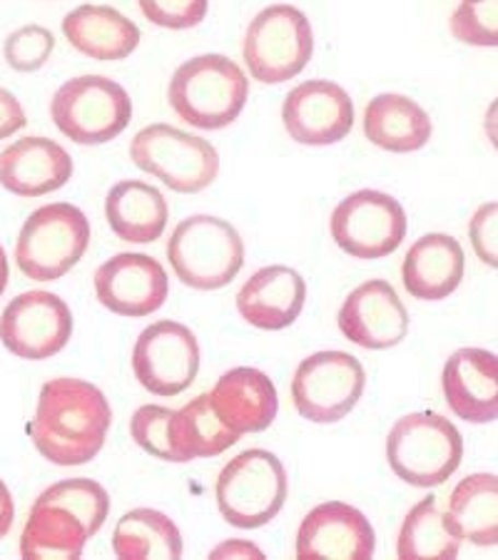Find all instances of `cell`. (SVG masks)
<instances>
[{
	"mask_svg": "<svg viewBox=\"0 0 498 560\" xmlns=\"http://www.w3.org/2000/svg\"><path fill=\"white\" fill-rule=\"evenodd\" d=\"M113 411L105 394L83 378H50L40 388L31 441L56 466H83L105 446Z\"/></svg>",
	"mask_w": 498,
	"mask_h": 560,
	"instance_id": "6da1fadb",
	"label": "cell"
},
{
	"mask_svg": "<svg viewBox=\"0 0 498 560\" xmlns=\"http://www.w3.org/2000/svg\"><path fill=\"white\" fill-rule=\"evenodd\" d=\"M250 80L238 62L207 52L183 62L170 80L167 101L177 117L197 130H222L242 115Z\"/></svg>",
	"mask_w": 498,
	"mask_h": 560,
	"instance_id": "7a4b0ae2",
	"label": "cell"
},
{
	"mask_svg": "<svg viewBox=\"0 0 498 560\" xmlns=\"http://www.w3.org/2000/svg\"><path fill=\"white\" fill-rule=\"evenodd\" d=\"M464 439L441 413L416 411L398 419L386 436V460L404 483L433 489L456 474Z\"/></svg>",
	"mask_w": 498,
	"mask_h": 560,
	"instance_id": "3957f363",
	"label": "cell"
},
{
	"mask_svg": "<svg viewBox=\"0 0 498 560\" xmlns=\"http://www.w3.org/2000/svg\"><path fill=\"white\" fill-rule=\"evenodd\" d=\"M172 272L185 287L215 292L228 287L244 267V242L228 220L193 214L167 240Z\"/></svg>",
	"mask_w": 498,
	"mask_h": 560,
	"instance_id": "277c9868",
	"label": "cell"
},
{
	"mask_svg": "<svg viewBox=\"0 0 498 560\" xmlns=\"http://www.w3.org/2000/svg\"><path fill=\"white\" fill-rule=\"evenodd\" d=\"M289 478L285 464L271 451L250 448L234 456L217 478V505L234 528L267 526L285 509Z\"/></svg>",
	"mask_w": 498,
	"mask_h": 560,
	"instance_id": "5b68a950",
	"label": "cell"
},
{
	"mask_svg": "<svg viewBox=\"0 0 498 560\" xmlns=\"http://www.w3.org/2000/svg\"><path fill=\"white\" fill-rule=\"evenodd\" d=\"M90 247V220L70 202H53L25 220L15 242V261L33 282L66 277Z\"/></svg>",
	"mask_w": 498,
	"mask_h": 560,
	"instance_id": "8992f818",
	"label": "cell"
},
{
	"mask_svg": "<svg viewBox=\"0 0 498 560\" xmlns=\"http://www.w3.org/2000/svg\"><path fill=\"white\" fill-rule=\"evenodd\" d=\"M130 160L179 195L202 192L220 175V155L210 140L165 122L148 125L135 135Z\"/></svg>",
	"mask_w": 498,
	"mask_h": 560,
	"instance_id": "52a82bcc",
	"label": "cell"
},
{
	"mask_svg": "<svg viewBox=\"0 0 498 560\" xmlns=\"http://www.w3.org/2000/svg\"><path fill=\"white\" fill-rule=\"evenodd\" d=\"M314 52L310 18L294 5H269L255 15L244 33L242 58L252 80L279 85L297 78Z\"/></svg>",
	"mask_w": 498,
	"mask_h": 560,
	"instance_id": "ba28073f",
	"label": "cell"
},
{
	"mask_svg": "<svg viewBox=\"0 0 498 560\" xmlns=\"http://www.w3.org/2000/svg\"><path fill=\"white\" fill-rule=\"evenodd\" d=\"M56 128L78 144H105L132 120V101L120 83L105 75H80L62 83L50 101Z\"/></svg>",
	"mask_w": 498,
	"mask_h": 560,
	"instance_id": "9c48e42d",
	"label": "cell"
},
{
	"mask_svg": "<svg viewBox=\"0 0 498 560\" xmlns=\"http://www.w3.org/2000/svg\"><path fill=\"white\" fill-rule=\"evenodd\" d=\"M367 386L364 366L347 351H316L297 366L292 401L312 423H337L359 404Z\"/></svg>",
	"mask_w": 498,
	"mask_h": 560,
	"instance_id": "30bf717a",
	"label": "cell"
},
{
	"mask_svg": "<svg viewBox=\"0 0 498 560\" xmlns=\"http://www.w3.org/2000/svg\"><path fill=\"white\" fill-rule=\"evenodd\" d=\"M406 212L392 195L359 189L334 207L329 232L341 252L355 259H384L402 247Z\"/></svg>",
	"mask_w": 498,
	"mask_h": 560,
	"instance_id": "8fae6325",
	"label": "cell"
},
{
	"mask_svg": "<svg viewBox=\"0 0 498 560\" xmlns=\"http://www.w3.org/2000/svg\"><path fill=\"white\" fill-rule=\"evenodd\" d=\"M132 372L144 392L165 399L183 394L199 372L195 331L170 319L150 324L135 341Z\"/></svg>",
	"mask_w": 498,
	"mask_h": 560,
	"instance_id": "7c38bea8",
	"label": "cell"
},
{
	"mask_svg": "<svg viewBox=\"0 0 498 560\" xmlns=\"http://www.w3.org/2000/svg\"><path fill=\"white\" fill-rule=\"evenodd\" d=\"M72 337V312L58 294L23 292L0 314V341L13 357L43 361L60 354Z\"/></svg>",
	"mask_w": 498,
	"mask_h": 560,
	"instance_id": "4fadbf2b",
	"label": "cell"
},
{
	"mask_svg": "<svg viewBox=\"0 0 498 560\" xmlns=\"http://www.w3.org/2000/svg\"><path fill=\"white\" fill-rule=\"evenodd\" d=\"M282 122L294 142L327 148L341 142L355 128V103L347 90L332 80H306L285 97Z\"/></svg>",
	"mask_w": 498,
	"mask_h": 560,
	"instance_id": "5bb4252c",
	"label": "cell"
},
{
	"mask_svg": "<svg viewBox=\"0 0 498 560\" xmlns=\"http://www.w3.org/2000/svg\"><path fill=\"white\" fill-rule=\"evenodd\" d=\"M95 294L97 302L113 314L140 319L165 304L170 279L155 257L123 252L97 267Z\"/></svg>",
	"mask_w": 498,
	"mask_h": 560,
	"instance_id": "9a60e30c",
	"label": "cell"
},
{
	"mask_svg": "<svg viewBox=\"0 0 498 560\" xmlns=\"http://www.w3.org/2000/svg\"><path fill=\"white\" fill-rule=\"evenodd\" d=\"M337 322L351 345L371 351L402 345L409 334V312L398 300L396 289L384 279L359 284L344 300Z\"/></svg>",
	"mask_w": 498,
	"mask_h": 560,
	"instance_id": "2e32d148",
	"label": "cell"
},
{
	"mask_svg": "<svg viewBox=\"0 0 498 560\" xmlns=\"http://www.w3.org/2000/svg\"><path fill=\"white\" fill-rule=\"evenodd\" d=\"M377 550V536L359 509L341 501L320 503L306 513L297 530V558H351L369 560Z\"/></svg>",
	"mask_w": 498,
	"mask_h": 560,
	"instance_id": "e0dca14e",
	"label": "cell"
},
{
	"mask_svg": "<svg viewBox=\"0 0 498 560\" xmlns=\"http://www.w3.org/2000/svg\"><path fill=\"white\" fill-rule=\"evenodd\" d=\"M449 409L466 423L498 419V357L494 351L466 347L449 357L441 374Z\"/></svg>",
	"mask_w": 498,
	"mask_h": 560,
	"instance_id": "ac0fdd59",
	"label": "cell"
},
{
	"mask_svg": "<svg viewBox=\"0 0 498 560\" xmlns=\"http://www.w3.org/2000/svg\"><path fill=\"white\" fill-rule=\"evenodd\" d=\"M306 302V282L292 267L257 269L238 292V312L252 327L282 331L299 319Z\"/></svg>",
	"mask_w": 498,
	"mask_h": 560,
	"instance_id": "d6986e66",
	"label": "cell"
},
{
	"mask_svg": "<svg viewBox=\"0 0 498 560\" xmlns=\"http://www.w3.org/2000/svg\"><path fill=\"white\" fill-rule=\"evenodd\" d=\"M68 150L48 138H23L0 152V187L18 197H43L72 177Z\"/></svg>",
	"mask_w": 498,
	"mask_h": 560,
	"instance_id": "ffe728a7",
	"label": "cell"
},
{
	"mask_svg": "<svg viewBox=\"0 0 498 560\" xmlns=\"http://www.w3.org/2000/svg\"><path fill=\"white\" fill-rule=\"evenodd\" d=\"M466 272L464 247L451 234H424L409 247L402 265V282L414 300L441 302L454 294Z\"/></svg>",
	"mask_w": 498,
	"mask_h": 560,
	"instance_id": "44dd1931",
	"label": "cell"
},
{
	"mask_svg": "<svg viewBox=\"0 0 498 560\" xmlns=\"http://www.w3.org/2000/svg\"><path fill=\"white\" fill-rule=\"evenodd\" d=\"M210 399L234 433L267 431L277 419L279 399L271 378L252 366H238L217 378Z\"/></svg>",
	"mask_w": 498,
	"mask_h": 560,
	"instance_id": "7402d4cb",
	"label": "cell"
},
{
	"mask_svg": "<svg viewBox=\"0 0 498 560\" xmlns=\"http://www.w3.org/2000/svg\"><path fill=\"white\" fill-rule=\"evenodd\" d=\"M62 35L83 56L103 62L130 58L140 45V28L111 5H80L62 21Z\"/></svg>",
	"mask_w": 498,
	"mask_h": 560,
	"instance_id": "603a6c76",
	"label": "cell"
},
{
	"mask_svg": "<svg viewBox=\"0 0 498 560\" xmlns=\"http://www.w3.org/2000/svg\"><path fill=\"white\" fill-rule=\"evenodd\" d=\"M105 220L117 240L150 245L165 232L170 207L158 187L140 179H123L105 197Z\"/></svg>",
	"mask_w": 498,
	"mask_h": 560,
	"instance_id": "cb8c5ba5",
	"label": "cell"
},
{
	"mask_svg": "<svg viewBox=\"0 0 498 560\" xmlns=\"http://www.w3.org/2000/svg\"><path fill=\"white\" fill-rule=\"evenodd\" d=\"M431 132L429 113L406 95L382 93L369 101L364 110L367 140L394 155L421 150L431 140Z\"/></svg>",
	"mask_w": 498,
	"mask_h": 560,
	"instance_id": "d4e9b609",
	"label": "cell"
},
{
	"mask_svg": "<svg viewBox=\"0 0 498 560\" xmlns=\"http://www.w3.org/2000/svg\"><path fill=\"white\" fill-rule=\"evenodd\" d=\"M90 533L76 513L60 503L35 501L21 533V556L33 560L83 556Z\"/></svg>",
	"mask_w": 498,
	"mask_h": 560,
	"instance_id": "484cf974",
	"label": "cell"
},
{
	"mask_svg": "<svg viewBox=\"0 0 498 560\" xmlns=\"http://www.w3.org/2000/svg\"><path fill=\"white\" fill-rule=\"evenodd\" d=\"M240 433H234L217 413L210 394H199L172 413V444H175L177 464L195 458H215L234 446Z\"/></svg>",
	"mask_w": 498,
	"mask_h": 560,
	"instance_id": "4316f807",
	"label": "cell"
},
{
	"mask_svg": "<svg viewBox=\"0 0 498 560\" xmlns=\"http://www.w3.org/2000/svg\"><path fill=\"white\" fill-rule=\"evenodd\" d=\"M447 516L451 526L474 546H498V476L471 474L451 493Z\"/></svg>",
	"mask_w": 498,
	"mask_h": 560,
	"instance_id": "83f0119b",
	"label": "cell"
},
{
	"mask_svg": "<svg viewBox=\"0 0 498 560\" xmlns=\"http://www.w3.org/2000/svg\"><path fill=\"white\" fill-rule=\"evenodd\" d=\"M113 553L123 560H175L183 556V536L162 511L135 509L117 521Z\"/></svg>",
	"mask_w": 498,
	"mask_h": 560,
	"instance_id": "f1b7e54d",
	"label": "cell"
},
{
	"mask_svg": "<svg viewBox=\"0 0 498 560\" xmlns=\"http://www.w3.org/2000/svg\"><path fill=\"white\" fill-rule=\"evenodd\" d=\"M459 550L461 536L451 526L447 513H441L437 495H427L406 513L396 540L398 558H456Z\"/></svg>",
	"mask_w": 498,
	"mask_h": 560,
	"instance_id": "f546056e",
	"label": "cell"
},
{
	"mask_svg": "<svg viewBox=\"0 0 498 560\" xmlns=\"http://www.w3.org/2000/svg\"><path fill=\"white\" fill-rule=\"evenodd\" d=\"M35 501L66 505L85 523L90 538L105 526L107 513H111V495H107L103 486L90 481V478H68V481L53 483Z\"/></svg>",
	"mask_w": 498,
	"mask_h": 560,
	"instance_id": "4dcf8cb0",
	"label": "cell"
},
{
	"mask_svg": "<svg viewBox=\"0 0 498 560\" xmlns=\"http://www.w3.org/2000/svg\"><path fill=\"white\" fill-rule=\"evenodd\" d=\"M449 25L459 43L498 48V0H464Z\"/></svg>",
	"mask_w": 498,
	"mask_h": 560,
	"instance_id": "1f68e13d",
	"label": "cell"
},
{
	"mask_svg": "<svg viewBox=\"0 0 498 560\" xmlns=\"http://www.w3.org/2000/svg\"><path fill=\"white\" fill-rule=\"evenodd\" d=\"M172 413L165 406L144 404L130 419V433L142 451L160 460L177 464L175 444H172Z\"/></svg>",
	"mask_w": 498,
	"mask_h": 560,
	"instance_id": "d6a6232c",
	"label": "cell"
},
{
	"mask_svg": "<svg viewBox=\"0 0 498 560\" xmlns=\"http://www.w3.org/2000/svg\"><path fill=\"white\" fill-rule=\"evenodd\" d=\"M56 50V38L43 25H23L5 38V62L18 72H35L50 60Z\"/></svg>",
	"mask_w": 498,
	"mask_h": 560,
	"instance_id": "836d02e7",
	"label": "cell"
},
{
	"mask_svg": "<svg viewBox=\"0 0 498 560\" xmlns=\"http://www.w3.org/2000/svg\"><path fill=\"white\" fill-rule=\"evenodd\" d=\"M140 11L158 28L189 31L205 21L210 0H140Z\"/></svg>",
	"mask_w": 498,
	"mask_h": 560,
	"instance_id": "e575fe53",
	"label": "cell"
},
{
	"mask_svg": "<svg viewBox=\"0 0 498 560\" xmlns=\"http://www.w3.org/2000/svg\"><path fill=\"white\" fill-rule=\"evenodd\" d=\"M468 240L484 265L498 269V200L478 207L468 222Z\"/></svg>",
	"mask_w": 498,
	"mask_h": 560,
	"instance_id": "d590c367",
	"label": "cell"
},
{
	"mask_svg": "<svg viewBox=\"0 0 498 560\" xmlns=\"http://www.w3.org/2000/svg\"><path fill=\"white\" fill-rule=\"evenodd\" d=\"M25 110L23 105L18 103V97L11 90L0 88V140L11 138V135L21 132L25 128Z\"/></svg>",
	"mask_w": 498,
	"mask_h": 560,
	"instance_id": "8d00e7d4",
	"label": "cell"
},
{
	"mask_svg": "<svg viewBox=\"0 0 498 560\" xmlns=\"http://www.w3.org/2000/svg\"><path fill=\"white\" fill-rule=\"evenodd\" d=\"M210 558H265V553L250 540H224L210 550Z\"/></svg>",
	"mask_w": 498,
	"mask_h": 560,
	"instance_id": "74e56055",
	"label": "cell"
},
{
	"mask_svg": "<svg viewBox=\"0 0 498 560\" xmlns=\"http://www.w3.org/2000/svg\"><path fill=\"white\" fill-rule=\"evenodd\" d=\"M13 518H15L13 495H11V491H8V486L3 483V478H0V538H5L8 533H11Z\"/></svg>",
	"mask_w": 498,
	"mask_h": 560,
	"instance_id": "f35d334b",
	"label": "cell"
},
{
	"mask_svg": "<svg viewBox=\"0 0 498 560\" xmlns=\"http://www.w3.org/2000/svg\"><path fill=\"white\" fill-rule=\"evenodd\" d=\"M484 130H486V138L491 140V144L498 150V97H496L491 105H488L486 120H484Z\"/></svg>",
	"mask_w": 498,
	"mask_h": 560,
	"instance_id": "ab89813d",
	"label": "cell"
},
{
	"mask_svg": "<svg viewBox=\"0 0 498 560\" xmlns=\"http://www.w3.org/2000/svg\"><path fill=\"white\" fill-rule=\"evenodd\" d=\"M8 277H11V267H8V257L5 249L0 247V296H3L5 287H8Z\"/></svg>",
	"mask_w": 498,
	"mask_h": 560,
	"instance_id": "60d3db41",
	"label": "cell"
}]
</instances>
